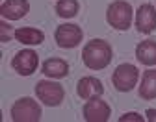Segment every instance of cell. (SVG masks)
<instances>
[{"label": "cell", "instance_id": "1", "mask_svg": "<svg viewBox=\"0 0 156 122\" xmlns=\"http://www.w3.org/2000/svg\"><path fill=\"white\" fill-rule=\"evenodd\" d=\"M113 50L110 46L108 41L104 39H91L89 43H86L82 50V61L84 65L91 70H102L112 63Z\"/></svg>", "mask_w": 156, "mask_h": 122}, {"label": "cell", "instance_id": "2", "mask_svg": "<svg viewBox=\"0 0 156 122\" xmlns=\"http://www.w3.org/2000/svg\"><path fill=\"white\" fill-rule=\"evenodd\" d=\"M132 17H134V9L126 0H115L112 2L106 9V20L108 24L119 32H125L130 28L132 24Z\"/></svg>", "mask_w": 156, "mask_h": 122}, {"label": "cell", "instance_id": "3", "mask_svg": "<svg viewBox=\"0 0 156 122\" xmlns=\"http://www.w3.org/2000/svg\"><path fill=\"white\" fill-rule=\"evenodd\" d=\"M41 115V106L30 96L19 98L11 106V120L15 122H39Z\"/></svg>", "mask_w": 156, "mask_h": 122}, {"label": "cell", "instance_id": "4", "mask_svg": "<svg viewBox=\"0 0 156 122\" xmlns=\"http://www.w3.org/2000/svg\"><path fill=\"white\" fill-rule=\"evenodd\" d=\"M35 96L39 98V102H43L48 107H56L60 106L63 98H65V91L58 81H50V80H41L35 83Z\"/></svg>", "mask_w": 156, "mask_h": 122}, {"label": "cell", "instance_id": "5", "mask_svg": "<svg viewBox=\"0 0 156 122\" xmlns=\"http://www.w3.org/2000/svg\"><path fill=\"white\" fill-rule=\"evenodd\" d=\"M138 80H140V70H138V67H134L130 63L119 65L112 74V83L119 93L132 91L136 87V83H138Z\"/></svg>", "mask_w": 156, "mask_h": 122}, {"label": "cell", "instance_id": "6", "mask_svg": "<svg viewBox=\"0 0 156 122\" xmlns=\"http://www.w3.org/2000/svg\"><path fill=\"white\" fill-rule=\"evenodd\" d=\"M54 39L60 48H76L84 39V32L76 24H62L56 28Z\"/></svg>", "mask_w": 156, "mask_h": 122}, {"label": "cell", "instance_id": "7", "mask_svg": "<svg viewBox=\"0 0 156 122\" xmlns=\"http://www.w3.org/2000/svg\"><path fill=\"white\" fill-rule=\"evenodd\" d=\"M11 67L15 69L17 74L21 76H32L37 67H39V56L35 50H30V48H24L21 52H17L13 61H11Z\"/></svg>", "mask_w": 156, "mask_h": 122}, {"label": "cell", "instance_id": "8", "mask_svg": "<svg viewBox=\"0 0 156 122\" xmlns=\"http://www.w3.org/2000/svg\"><path fill=\"white\" fill-rule=\"evenodd\" d=\"M82 113H84V120H87V122H106V120H110L112 107L99 96V98L86 100Z\"/></svg>", "mask_w": 156, "mask_h": 122}, {"label": "cell", "instance_id": "9", "mask_svg": "<svg viewBox=\"0 0 156 122\" xmlns=\"http://www.w3.org/2000/svg\"><path fill=\"white\" fill-rule=\"evenodd\" d=\"M76 93L82 100H91V98H99L104 94V85L99 78L95 76H84L78 80L76 83Z\"/></svg>", "mask_w": 156, "mask_h": 122}, {"label": "cell", "instance_id": "10", "mask_svg": "<svg viewBox=\"0 0 156 122\" xmlns=\"http://www.w3.org/2000/svg\"><path fill=\"white\" fill-rule=\"evenodd\" d=\"M136 28L140 33H152L156 30V8L152 4H141L136 11Z\"/></svg>", "mask_w": 156, "mask_h": 122}, {"label": "cell", "instance_id": "11", "mask_svg": "<svg viewBox=\"0 0 156 122\" xmlns=\"http://www.w3.org/2000/svg\"><path fill=\"white\" fill-rule=\"evenodd\" d=\"M30 11L28 0H4L0 6V15L4 20H19Z\"/></svg>", "mask_w": 156, "mask_h": 122}, {"label": "cell", "instance_id": "12", "mask_svg": "<svg viewBox=\"0 0 156 122\" xmlns=\"http://www.w3.org/2000/svg\"><path fill=\"white\" fill-rule=\"evenodd\" d=\"M43 74L47 78H52V80H62L69 74V63L65 59H60V57H50L47 59L43 67H41Z\"/></svg>", "mask_w": 156, "mask_h": 122}, {"label": "cell", "instance_id": "13", "mask_svg": "<svg viewBox=\"0 0 156 122\" xmlns=\"http://www.w3.org/2000/svg\"><path fill=\"white\" fill-rule=\"evenodd\" d=\"M136 57L141 65L145 67H154L156 65V41L147 39L136 46Z\"/></svg>", "mask_w": 156, "mask_h": 122}, {"label": "cell", "instance_id": "14", "mask_svg": "<svg viewBox=\"0 0 156 122\" xmlns=\"http://www.w3.org/2000/svg\"><path fill=\"white\" fill-rule=\"evenodd\" d=\"M13 37L19 41V43H23V45H41L43 41H45V33L41 30H37V28H32V26H24V28H17L13 30Z\"/></svg>", "mask_w": 156, "mask_h": 122}, {"label": "cell", "instance_id": "15", "mask_svg": "<svg viewBox=\"0 0 156 122\" xmlns=\"http://www.w3.org/2000/svg\"><path fill=\"white\" fill-rule=\"evenodd\" d=\"M140 96L143 100H154L156 98V70L149 69L143 72L141 83H140Z\"/></svg>", "mask_w": 156, "mask_h": 122}, {"label": "cell", "instance_id": "16", "mask_svg": "<svg viewBox=\"0 0 156 122\" xmlns=\"http://www.w3.org/2000/svg\"><path fill=\"white\" fill-rule=\"evenodd\" d=\"M78 9H80V4L78 0H58L56 2V13L62 19H73L78 15Z\"/></svg>", "mask_w": 156, "mask_h": 122}, {"label": "cell", "instance_id": "17", "mask_svg": "<svg viewBox=\"0 0 156 122\" xmlns=\"http://www.w3.org/2000/svg\"><path fill=\"white\" fill-rule=\"evenodd\" d=\"M126 120H136V122H143L145 118L140 113H125L123 117H119V122H126Z\"/></svg>", "mask_w": 156, "mask_h": 122}, {"label": "cell", "instance_id": "18", "mask_svg": "<svg viewBox=\"0 0 156 122\" xmlns=\"http://www.w3.org/2000/svg\"><path fill=\"white\" fill-rule=\"evenodd\" d=\"M0 32H2V35H0V41L2 43H6V41L9 39V26L6 22H0Z\"/></svg>", "mask_w": 156, "mask_h": 122}, {"label": "cell", "instance_id": "19", "mask_svg": "<svg viewBox=\"0 0 156 122\" xmlns=\"http://www.w3.org/2000/svg\"><path fill=\"white\" fill-rule=\"evenodd\" d=\"M145 117H147L149 122H156V109H147Z\"/></svg>", "mask_w": 156, "mask_h": 122}]
</instances>
